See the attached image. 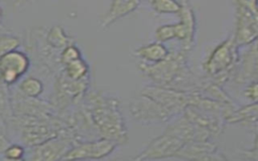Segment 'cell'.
<instances>
[{
    "label": "cell",
    "mask_w": 258,
    "mask_h": 161,
    "mask_svg": "<svg viewBox=\"0 0 258 161\" xmlns=\"http://www.w3.org/2000/svg\"><path fill=\"white\" fill-rule=\"evenodd\" d=\"M140 69L156 86L171 88L185 92H198L202 83L192 78V73L186 65V51L169 52L168 56L152 64L142 63Z\"/></svg>",
    "instance_id": "1"
},
{
    "label": "cell",
    "mask_w": 258,
    "mask_h": 161,
    "mask_svg": "<svg viewBox=\"0 0 258 161\" xmlns=\"http://www.w3.org/2000/svg\"><path fill=\"white\" fill-rule=\"evenodd\" d=\"M89 115L102 138L126 144L128 134L119 109L117 99L102 94H92L89 98Z\"/></svg>",
    "instance_id": "2"
},
{
    "label": "cell",
    "mask_w": 258,
    "mask_h": 161,
    "mask_svg": "<svg viewBox=\"0 0 258 161\" xmlns=\"http://www.w3.org/2000/svg\"><path fill=\"white\" fill-rule=\"evenodd\" d=\"M238 47L234 38H227L218 44L209 55L204 68L216 84L220 85L226 80L235 68L239 58Z\"/></svg>",
    "instance_id": "3"
},
{
    "label": "cell",
    "mask_w": 258,
    "mask_h": 161,
    "mask_svg": "<svg viewBox=\"0 0 258 161\" xmlns=\"http://www.w3.org/2000/svg\"><path fill=\"white\" fill-rule=\"evenodd\" d=\"M129 111L132 118L141 124L163 123L174 117L162 105L143 94L130 101Z\"/></svg>",
    "instance_id": "4"
},
{
    "label": "cell",
    "mask_w": 258,
    "mask_h": 161,
    "mask_svg": "<svg viewBox=\"0 0 258 161\" xmlns=\"http://www.w3.org/2000/svg\"><path fill=\"white\" fill-rule=\"evenodd\" d=\"M194 92L179 91L160 86L144 88L141 94L149 97L166 108L173 116L179 115L184 108L190 105Z\"/></svg>",
    "instance_id": "5"
},
{
    "label": "cell",
    "mask_w": 258,
    "mask_h": 161,
    "mask_svg": "<svg viewBox=\"0 0 258 161\" xmlns=\"http://www.w3.org/2000/svg\"><path fill=\"white\" fill-rule=\"evenodd\" d=\"M184 142L179 138L164 132L151 140L146 148L135 157V160H154L175 157Z\"/></svg>",
    "instance_id": "6"
},
{
    "label": "cell",
    "mask_w": 258,
    "mask_h": 161,
    "mask_svg": "<svg viewBox=\"0 0 258 161\" xmlns=\"http://www.w3.org/2000/svg\"><path fill=\"white\" fill-rule=\"evenodd\" d=\"M119 144L107 138L73 145L62 159H102L110 155Z\"/></svg>",
    "instance_id": "7"
},
{
    "label": "cell",
    "mask_w": 258,
    "mask_h": 161,
    "mask_svg": "<svg viewBox=\"0 0 258 161\" xmlns=\"http://www.w3.org/2000/svg\"><path fill=\"white\" fill-rule=\"evenodd\" d=\"M29 67V59L19 50H9L0 56V80L5 85L14 84Z\"/></svg>",
    "instance_id": "8"
},
{
    "label": "cell",
    "mask_w": 258,
    "mask_h": 161,
    "mask_svg": "<svg viewBox=\"0 0 258 161\" xmlns=\"http://www.w3.org/2000/svg\"><path fill=\"white\" fill-rule=\"evenodd\" d=\"M234 41L238 46L249 45L258 39V15L237 7Z\"/></svg>",
    "instance_id": "9"
},
{
    "label": "cell",
    "mask_w": 258,
    "mask_h": 161,
    "mask_svg": "<svg viewBox=\"0 0 258 161\" xmlns=\"http://www.w3.org/2000/svg\"><path fill=\"white\" fill-rule=\"evenodd\" d=\"M177 158L190 160H223L226 159L218 151L216 144L208 141H190L184 143L179 152L176 154Z\"/></svg>",
    "instance_id": "10"
},
{
    "label": "cell",
    "mask_w": 258,
    "mask_h": 161,
    "mask_svg": "<svg viewBox=\"0 0 258 161\" xmlns=\"http://www.w3.org/2000/svg\"><path fill=\"white\" fill-rule=\"evenodd\" d=\"M73 141L68 137H52L43 143L37 145L34 154L31 156L33 160H56L62 159L64 154L72 148Z\"/></svg>",
    "instance_id": "11"
},
{
    "label": "cell",
    "mask_w": 258,
    "mask_h": 161,
    "mask_svg": "<svg viewBox=\"0 0 258 161\" xmlns=\"http://www.w3.org/2000/svg\"><path fill=\"white\" fill-rule=\"evenodd\" d=\"M140 2L141 0H112L108 11L100 21L101 27L107 28L117 20L135 11Z\"/></svg>",
    "instance_id": "12"
},
{
    "label": "cell",
    "mask_w": 258,
    "mask_h": 161,
    "mask_svg": "<svg viewBox=\"0 0 258 161\" xmlns=\"http://www.w3.org/2000/svg\"><path fill=\"white\" fill-rule=\"evenodd\" d=\"M177 15L179 17V21L185 26L187 31V41L185 46L181 49L188 52L192 48V45L195 42L196 30H197V21H196L195 12L190 7V5L187 4L185 1H183L181 3V8L177 13Z\"/></svg>",
    "instance_id": "13"
},
{
    "label": "cell",
    "mask_w": 258,
    "mask_h": 161,
    "mask_svg": "<svg viewBox=\"0 0 258 161\" xmlns=\"http://www.w3.org/2000/svg\"><path fill=\"white\" fill-rule=\"evenodd\" d=\"M169 52L170 51L168 50V48L162 42H159V41H155V42L140 46L135 50V54L138 57L151 63L159 62L165 59L168 56Z\"/></svg>",
    "instance_id": "14"
},
{
    "label": "cell",
    "mask_w": 258,
    "mask_h": 161,
    "mask_svg": "<svg viewBox=\"0 0 258 161\" xmlns=\"http://www.w3.org/2000/svg\"><path fill=\"white\" fill-rule=\"evenodd\" d=\"M229 123H255L258 122V102L245 106L239 110H234L227 116Z\"/></svg>",
    "instance_id": "15"
},
{
    "label": "cell",
    "mask_w": 258,
    "mask_h": 161,
    "mask_svg": "<svg viewBox=\"0 0 258 161\" xmlns=\"http://www.w3.org/2000/svg\"><path fill=\"white\" fill-rule=\"evenodd\" d=\"M46 40L48 45L53 48H59L61 50L68 45L74 43L73 38L66 33L60 25H54L49 29Z\"/></svg>",
    "instance_id": "16"
},
{
    "label": "cell",
    "mask_w": 258,
    "mask_h": 161,
    "mask_svg": "<svg viewBox=\"0 0 258 161\" xmlns=\"http://www.w3.org/2000/svg\"><path fill=\"white\" fill-rule=\"evenodd\" d=\"M63 66H64V74L69 78L74 80L88 78L89 65L82 57L75 59L73 61H70Z\"/></svg>",
    "instance_id": "17"
},
{
    "label": "cell",
    "mask_w": 258,
    "mask_h": 161,
    "mask_svg": "<svg viewBox=\"0 0 258 161\" xmlns=\"http://www.w3.org/2000/svg\"><path fill=\"white\" fill-rule=\"evenodd\" d=\"M152 9L159 14H177L181 3L177 0H151Z\"/></svg>",
    "instance_id": "18"
},
{
    "label": "cell",
    "mask_w": 258,
    "mask_h": 161,
    "mask_svg": "<svg viewBox=\"0 0 258 161\" xmlns=\"http://www.w3.org/2000/svg\"><path fill=\"white\" fill-rule=\"evenodd\" d=\"M19 90L23 95L30 98H37L43 91L42 83L36 77H27L20 85Z\"/></svg>",
    "instance_id": "19"
},
{
    "label": "cell",
    "mask_w": 258,
    "mask_h": 161,
    "mask_svg": "<svg viewBox=\"0 0 258 161\" xmlns=\"http://www.w3.org/2000/svg\"><path fill=\"white\" fill-rule=\"evenodd\" d=\"M155 38L162 43L175 39L174 24H163L158 26L155 30Z\"/></svg>",
    "instance_id": "20"
},
{
    "label": "cell",
    "mask_w": 258,
    "mask_h": 161,
    "mask_svg": "<svg viewBox=\"0 0 258 161\" xmlns=\"http://www.w3.org/2000/svg\"><path fill=\"white\" fill-rule=\"evenodd\" d=\"M80 57H82V53H81L80 49L73 43V44L68 45L67 47H64L61 50L59 59H60L61 64L64 65V64L69 63L70 61H73V60L78 59Z\"/></svg>",
    "instance_id": "21"
},
{
    "label": "cell",
    "mask_w": 258,
    "mask_h": 161,
    "mask_svg": "<svg viewBox=\"0 0 258 161\" xmlns=\"http://www.w3.org/2000/svg\"><path fill=\"white\" fill-rule=\"evenodd\" d=\"M25 149L19 144H11L7 146L3 152L4 158L8 160H20L24 157Z\"/></svg>",
    "instance_id": "22"
},
{
    "label": "cell",
    "mask_w": 258,
    "mask_h": 161,
    "mask_svg": "<svg viewBox=\"0 0 258 161\" xmlns=\"http://www.w3.org/2000/svg\"><path fill=\"white\" fill-rule=\"evenodd\" d=\"M245 96L252 103L258 102V80L248 83V86L245 90Z\"/></svg>",
    "instance_id": "23"
},
{
    "label": "cell",
    "mask_w": 258,
    "mask_h": 161,
    "mask_svg": "<svg viewBox=\"0 0 258 161\" xmlns=\"http://www.w3.org/2000/svg\"><path fill=\"white\" fill-rule=\"evenodd\" d=\"M237 7L246 9L258 15V0H235Z\"/></svg>",
    "instance_id": "24"
},
{
    "label": "cell",
    "mask_w": 258,
    "mask_h": 161,
    "mask_svg": "<svg viewBox=\"0 0 258 161\" xmlns=\"http://www.w3.org/2000/svg\"><path fill=\"white\" fill-rule=\"evenodd\" d=\"M242 155H244L245 158L251 159V160H258V128L255 131V137L253 146L249 150H245L242 152Z\"/></svg>",
    "instance_id": "25"
},
{
    "label": "cell",
    "mask_w": 258,
    "mask_h": 161,
    "mask_svg": "<svg viewBox=\"0 0 258 161\" xmlns=\"http://www.w3.org/2000/svg\"><path fill=\"white\" fill-rule=\"evenodd\" d=\"M28 1H30V0H15V2H14V7H15V8H16V7H20V6L24 5V4H26Z\"/></svg>",
    "instance_id": "26"
},
{
    "label": "cell",
    "mask_w": 258,
    "mask_h": 161,
    "mask_svg": "<svg viewBox=\"0 0 258 161\" xmlns=\"http://www.w3.org/2000/svg\"><path fill=\"white\" fill-rule=\"evenodd\" d=\"M1 16H2V14H1V10H0V23H1Z\"/></svg>",
    "instance_id": "27"
}]
</instances>
